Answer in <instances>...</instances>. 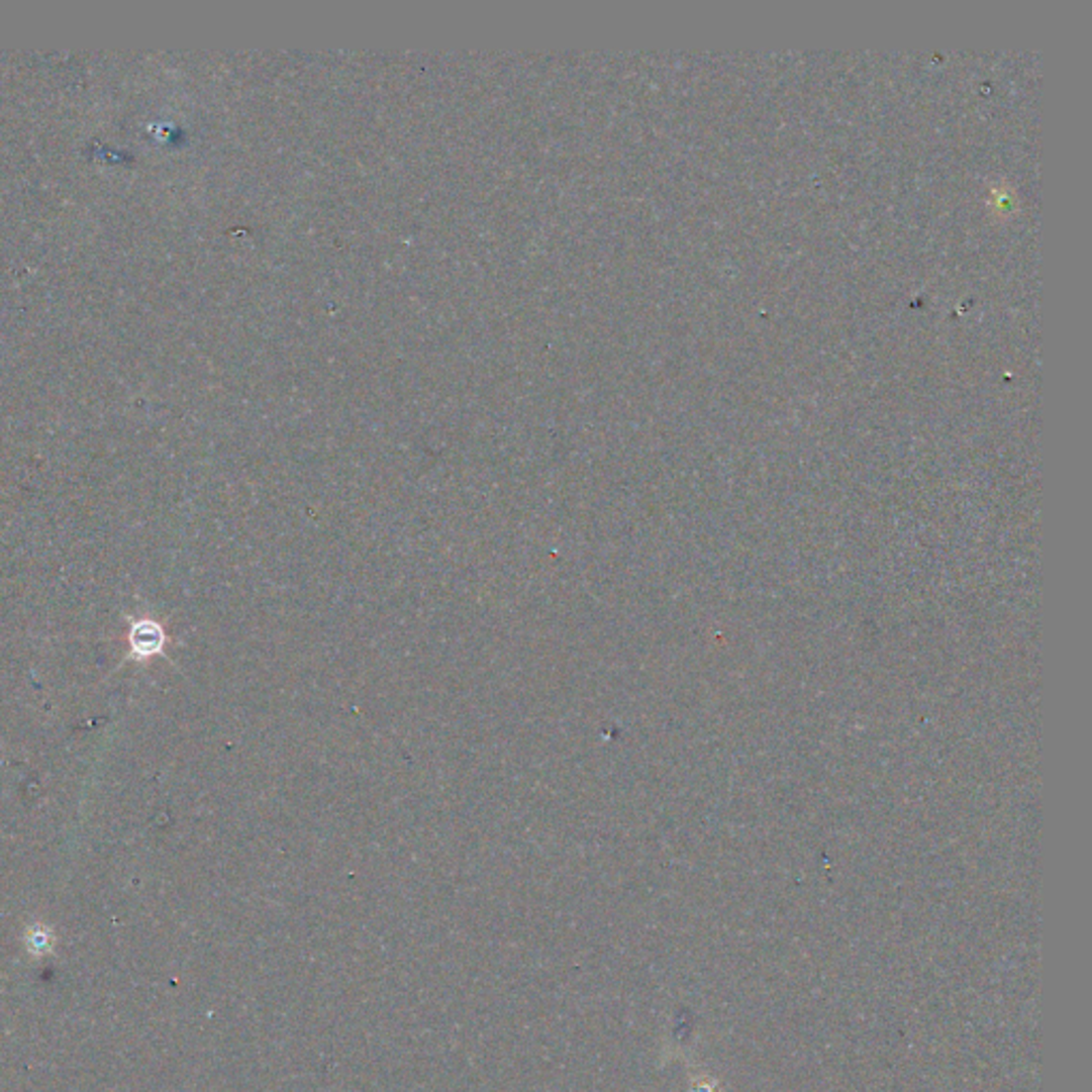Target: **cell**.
I'll use <instances>...</instances> for the list:
<instances>
[{"instance_id":"1","label":"cell","mask_w":1092,"mask_h":1092,"mask_svg":"<svg viewBox=\"0 0 1092 1092\" xmlns=\"http://www.w3.org/2000/svg\"><path fill=\"white\" fill-rule=\"evenodd\" d=\"M128 642H130V656L135 660L155 658L165 647V631L157 621L141 619L137 623H132Z\"/></svg>"}]
</instances>
